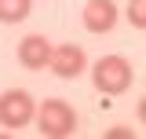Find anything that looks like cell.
Listing matches in <instances>:
<instances>
[{"mask_svg": "<svg viewBox=\"0 0 146 139\" xmlns=\"http://www.w3.org/2000/svg\"><path fill=\"white\" fill-rule=\"evenodd\" d=\"M131 81H135V70H131V62L124 55H102L91 66V84L102 95H124L131 88Z\"/></svg>", "mask_w": 146, "mask_h": 139, "instance_id": "cell-1", "label": "cell"}, {"mask_svg": "<svg viewBox=\"0 0 146 139\" xmlns=\"http://www.w3.org/2000/svg\"><path fill=\"white\" fill-rule=\"evenodd\" d=\"M36 132L44 139H66L77 132V114L66 99H44L36 110Z\"/></svg>", "mask_w": 146, "mask_h": 139, "instance_id": "cell-2", "label": "cell"}, {"mask_svg": "<svg viewBox=\"0 0 146 139\" xmlns=\"http://www.w3.org/2000/svg\"><path fill=\"white\" fill-rule=\"evenodd\" d=\"M29 121H36V103L26 88H7L0 95V124L4 128H26Z\"/></svg>", "mask_w": 146, "mask_h": 139, "instance_id": "cell-3", "label": "cell"}, {"mask_svg": "<svg viewBox=\"0 0 146 139\" xmlns=\"http://www.w3.org/2000/svg\"><path fill=\"white\" fill-rule=\"evenodd\" d=\"M55 77H62V81H77L84 70H88V55L80 44H58L51 51V66H48Z\"/></svg>", "mask_w": 146, "mask_h": 139, "instance_id": "cell-4", "label": "cell"}, {"mask_svg": "<svg viewBox=\"0 0 146 139\" xmlns=\"http://www.w3.org/2000/svg\"><path fill=\"white\" fill-rule=\"evenodd\" d=\"M117 15H121V11H117L113 0H88L84 11H80L88 33H110V29L117 26Z\"/></svg>", "mask_w": 146, "mask_h": 139, "instance_id": "cell-5", "label": "cell"}, {"mask_svg": "<svg viewBox=\"0 0 146 139\" xmlns=\"http://www.w3.org/2000/svg\"><path fill=\"white\" fill-rule=\"evenodd\" d=\"M51 51H55V44L48 37L29 33V37H22V44H18V62L26 70H44V66H51Z\"/></svg>", "mask_w": 146, "mask_h": 139, "instance_id": "cell-6", "label": "cell"}, {"mask_svg": "<svg viewBox=\"0 0 146 139\" xmlns=\"http://www.w3.org/2000/svg\"><path fill=\"white\" fill-rule=\"evenodd\" d=\"M33 11V0H0V22L15 26V22H26Z\"/></svg>", "mask_w": 146, "mask_h": 139, "instance_id": "cell-7", "label": "cell"}, {"mask_svg": "<svg viewBox=\"0 0 146 139\" xmlns=\"http://www.w3.org/2000/svg\"><path fill=\"white\" fill-rule=\"evenodd\" d=\"M124 15H128V22H131L135 29H146V0H131Z\"/></svg>", "mask_w": 146, "mask_h": 139, "instance_id": "cell-8", "label": "cell"}, {"mask_svg": "<svg viewBox=\"0 0 146 139\" xmlns=\"http://www.w3.org/2000/svg\"><path fill=\"white\" fill-rule=\"evenodd\" d=\"M106 136H110V139H131V132H128V128H121V124H117V128H110Z\"/></svg>", "mask_w": 146, "mask_h": 139, "instance_id": "cell-9", "label": "cell"}, {"mask_svg": "<svg viewBox=\"0 0 146 139\" xmlns=\"http://www.w3.org/2000/svg\"><path fill=\"white\" fill-rule=\"evenodd\" d=\"M139 121L146 124V95H143V99H139Z\"/></svg>", "mask_w": 146, "mask_h": 139, "instance_id": "cell-10", "label": "cell"}]
</instances>
